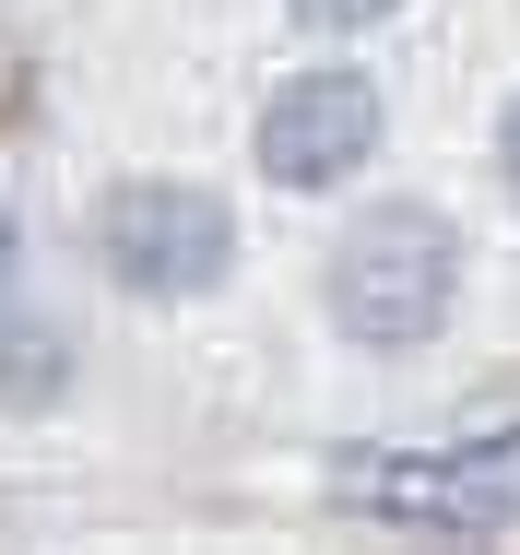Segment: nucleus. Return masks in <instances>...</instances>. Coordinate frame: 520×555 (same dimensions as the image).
Segmentation results:
<instances>
[{"mask_svg": "<svg viewBox=\"0 0 520 555\" xmlns=\"http://www.w3.org/2000/svg\"><path fill=\"white\" fill-rule=\"evenodd\" d=\"M449 296H461V236H449V214H426V202L355 214L331 236V260H319V308H331V332L355 343V354H415V343H437Z\"/></svg>", "mask_w": 520, "mask_h": 555, "instance_id": "obj_1", "label": "nucleus"}, {"mask_svg": "<svg viewBox=\"0 0 520 555\" xmlns=\"http://www.w3.org/2000/svg\"><path fill=\"white\" fill-rule=\"evenodd\" d=\"M331 508L355 520H403V532H509L520 520V438L473 449H379V461H331Z\"/></svg>", "mask_w": 520, "mask_h": 555, "instance_id": "obj_2", "label": "nucleus"}, {"mask_svg": "<svg viewBox=\"0 0 520 555\" xmlns=\"http://www.w3.org/2000/svg\"><path fill=\"white\" fill-rule=\"evenodd\" d=\"M96 260H106L118 296L178 308V296H213V284H225L237 214H225L213 190H190V178H130V190L96 202Z\"/></svg>", "mask_w": 520, "mask_h": 555, "instance_id": "obj_3", "label": "nucleus"}, {"mask_svg": "<svg viewBox=\"0 0 520 555\" xmlns=\"http://www.w3.org/2000/svg\"><path fill=\"white\" fill-rule=\"evenodd\" d=\"M379 83L319 60V72H284V95L261 107V178L272 190H343L367 154H379Z\"/></svg>", "mask_w": 520, "mask_h": 555, "instance_id": "obj_4", "label": "nucleus"}, {"mask_svg": "<svg viewBox=\"0 0 520 555\" xmlns=\"http://www.w3.org/2000/svg\"><path fill=\"white\" fill-rule=\"evenodd\" d=\"M0 390H12V402H48V390H60V332H12L0 343Z\"/></svg>", "mask_w": 520, "mask_h": 555, "instance_id": "obj_5", "label": "nucleus"}, {"mask_svg": "<svg viewBox=\"0 0 520 555\" xmlns=\"http://www.w3.org/2000/svg\"><path fill=\"white\" fill-rule=\"evenodd\" d=\"M284 12H296V24H319V36H355V24H379L391 0H284Z\"/></svg>", "mask_w": 520, "mask_h": 555, "instance_id": "obj_6", "label": "nucleus"}, {"mask_svg": "<svg viewBox=\"0 0 520 555\" xmlns=\"http://www.w3.org/2000/svg\"><path fill=\"white\" fill-rule=\"evenodd\" d=\"M497 178H509V202H520V95H509V118H497Z\"/></svg>", "mask_w": 520, "mask_h": 555, "instance_id": "obj_7", "label": "nucleus"}]
</instances>
